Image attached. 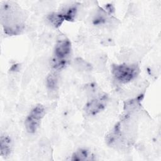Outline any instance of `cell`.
I'll list each match as a JSON object with an SVG mask.
<instances>
[{"mask_svg":"<svg viewBox=\"0 0 161 161\" xmlns=\"http://www.w3.org/2000/svg\"><path fill=\"white\" fill-rule=\"evenodd\" d=\"M1 19L4 32L9 35H18L24 29V14L13 2H4L1 4Z\"/></svg>","mask_w":161,"mask_h":161,"instance_id":"1","label":"cell"},{"mask_svg":"<svg viewBox=\"0 0 161 161\" xmlns=\"http://www.w3.org/2000/svg\"><path fill=\"white\" fill-rule=\"evenodd\" d=\"M71 49V43L67 38H61L57 40L51 62L53 69L59 70L67 65L70 57Z\"/></svg>","mask_w":161,"mask_h":161,"instance_id":"2","label":"cell"},{"mask_svg":"<svg viewBox=\"0 0 161 161\" xmlns=\"http://www.w3.org/2000/svg\"><path fill=\"white\" fill-rule=\"evenodd\" d=\"M140 69L136 64H114L111 73L114 79L121 83H127L134 79L139 74Z\"/></svg>","mask_w":161,"mask_h":161,"instance_id":"3","label":"cell"},{"mask_svg":"<svg viewBox=\"0 0 161 161\" xmlns=\"http://www.w3.org/2000/svg\"><path fill=\"white\" fill-rule=\"evenodd\" d=\"M45 114V109L42 104H37L29 113L25 119V125L26 131L34 133L39 128L41 121Z\"/></svg>","mask_w":161,"mask_h":161,"instance_id":"4","label":"cell"},{"mask_svg":"<svg viewBox=\"0 0 161 161\" xmlns=\"http://www.w3.org/2000/svg\"><path fill=\"white\" fill-rule=\"evenodd\" d=\"M108 97L106 94H99L89 101L85 105L84 111L88 116H95L102 111L106 106Z\"/></svg>","mask_w":161,"mask_h":161,"instance_id":"5","label":"cell"},{"mask_svg":"<svg viewBox=\"0 0 161 161\" xmlns=\"http://www.w3.org/2000/svg\"><path fill=\"white\" fill-rule=\"evenodd\" d=\"M94 156L87 148H79L76 150L70 158L71 160H94Z\"/></svg>","mask_w":161,"mask_h":161,"instance_id":"6","label":"cell"},{"mask_svg":"<svg viewBox=\"0 0 161 161\" xmlns=\"http://www.w3.org/2000/svg\"><path fill=\"white\" fill-rule=\"evenodd\" d=\"M11 141L8 136L1 135L0 138V152L3 157H8L11 152Z\"/></svg>","mask_w":161,"mask_h":161,"instance_id":"7","label":"cell"},{"mask_svg":"<svg viewBox=\"0 0 161 161\" xmlns=\"http://www.w3.org/2000/svg\"><path fill=\"white\" fill-rule=\"evenodd\" d=\"M47 19L49 23L55 28L60 27L63 22L65 21L61 11L50 13L48 15Z\"/></svg>","mask_w":161,"mask_h":161,"instance_id":"8","label":"cell"},{"mask_svg":"<svg viewBox=\"0 0 161 161\" xmlns=\"http://www.w3.org/2000/svg\"><path fill=\"white\" fill-rule=\"evenodd\" d=\"M61 13L64 18L65 21H74L77 13V7L75 6H69L62 10Z\"/></svg>","mask_w":161,"mask_h":161,"instance_id":"9","label":"cell"},{"mask_svg":"<svg viewBox=\"0 0 161 161\" xmlns=\"http://www.w3.org/2000/svg\"><path fill=\"white\" fill-rule=\"evenodd\" d=\"M57 77L55 74H50L47 77V87L50 91H53L57 86Z\"/></svg>","mask_w":161,"mask_h":161,"instance_id":"10","label":"cell"}]
</instances>
